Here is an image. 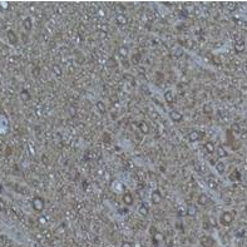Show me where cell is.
I'll list each match as a JSON object with an SVG mask.
<instances>
[{"instance_id": "cell-28", "label": "cell", "mask_w": 247, "mask_h": 247, "mask_svg": "<svg viewBox=\"0 0 247 247\" xmlns=\"http://www.w3.org/2000/svg\"><path fill=\"white\" fill-rule=\"evenodd\" d=\"M39 73H40V69H39V68H34V69H33V75H34V77H38Z\"/></svg>"}, {"instance_id": "cell-29", "label": "cell", "mask_w": 247, "mask_h": 247, "mask_svg": "<svg viewBox=\"0 0 247 247\" xmlns=\"http://www.w3.org/2000/svg\"><path fill=\"white\" fill-rule=\"evenodd\" d=\"M232 129H233V132L238 133V132H240V127H238V124H233V126H232Z\"/></svg>"}, {"instance_id": "cell-4", "label": "cell", "mask_w": 247, "mask_h": 247, "mask_svg": "<svg viewBox=\"0 0 247 247\" xmlns=\"http://www.w3.org/2000/svg\"><path fill=\"white\" fill-rule=\"evenodd\" d=\"M201 245L203 247H212L215 245V240L212 237H210V236H203L201 238Z\"/></svg>"}, {"instance_id": "cell-3", "label": "cell", "mask_w": 247, "mask_h": 247, "mask_svg": "<svg viewBox=\"0 0 247 247\" xmlns=\"http://www.w3.org/2000/svg\"><path fill=\"white\" fill-rule=\"evenodd\" d=\"M169 117H171V120H173L176 123H180V122L183 120V116L178 111H171L169 112Z\"/></svg>"}, {"instance_id": "cell-8", "label": "cell", "mask_w": 247, "mask_h": 247, "mask_svg": "<svg viewBox=\"0 0 247 247\" xmlns=\"http://www.w3.org/2000/svg\"><path fill=\"white\" fill-rule=\"evenodd\" d=\"M200 138H201V134H200V132H197V131H192V132L188 134V139H189L191 142H197Z\"/></svg>"}, {"instance_id": "cell-20", "label": "cell", "mask_w": 247, "mask_h": 247, "mask_svg": "<svg viewBox=\"0 0 247 247\" xmlns=\"http://www.w3.org/2000/svg\"><path fill=\"white\" fill-rule=\"evenodd\" d=\"M95 107H97V109L102 113V114H104L105 113V111H107V108H105V105H104V103L103 102H101V101H98L97 102V104H95Z\"/></svg>"}, {"instance_id": "cell-16", "label": "cell", "mask_w": 247, "mask_h": 247, "mask_svg": "<svg viewBox=\"0 0 247 247\" xmlns=\"http://www.w3.org/2000/svg\"><path fill=\"white\" fill-rule=\"evenodd\" d=\"M20 99L21 101H24V102H28L29 99H30V93L28 92V90H21L20 92Z\"/></svg>"}, {"instance_id": "cell-7", "label": "cell", "mask_w": 247, "mask_h": 247, "mask_svg": "<svg viewBox=\"0 0 247 247\" xmlns=\"http://www.w3.org/2000/svg\"><path fill=\"white\" fill-rule=\"evenodd\" d=\"M6 35H8V39H9V42H10L11 44H17V43H18V36H17V34L13 32V30H8Z\"/></svg>"}, {"instance_id": "cell-18", "label": "cell", "mask_w": 247, "mask_h": 247, "mask_svg": "<svg viewBox=\"0 0 247 247\" xmlns=\"http://www.w3.org/2000/svg\"><path fill=\"white\" fill-rule=\"evenodd\" d=\"M216 152H217V156H218L219 158H225V157H227V156H228L227 150H226L223 147H219V148L216 150Z\"/></svg>"}, {"instance_id": "cell-26", "label": "cell", "mask_w": 247, "mask_h": 247, "mask_svg": "<svg viewBox=\"0 0 247 247\" xmlns=\"http://www.w3.org/2000/svg\"><path fill=\"white\" fill-rule=\"evenodd\" d=\"M120 247H133V245L131 242H128V241H124V242H122Z\"/></svg>"}, {"instance_id": "cell-11", "label": "cell", "mask_w": 247, "mask_h": 247, "mask_svg": "<svg viewBox=\"0 0 247 247\" xmlns=\"http://www.w3.org/2000/svg\"><path fill=\"white\" fill-rule=\"evenodd\" d=\"M164 101L167 103H172L174 101V95L172 90H166V93H164Z\"/></svg>"}, {"instance_id": "cell-32", "label": "cell", "mask_w": 247, "mask_h": 247, "mask_svg": "<svg viewBox=\"0 0 247 247\" xmlns=\"http://www.w3.org/2000/svg\"><path fill=\"white\" fill-rule=\"evenodd\" d=\"M208 186H210V187H212V188H216V183H213L212 181H210V182H208Z\"/></svg>"}, {"instance_id": "cell-34", "label": "cell", "mask_w": 247, "mask_h": 247, "mask_svg": "<svg viewBox=\"0 0 247 247\" xmlns=\"http://www.w3.org/2000/svg\"><path fill=\"white\" fill-rule=\"evenodd\" d=\"M2 5H3L4 8H8V4H6V3H2Z\"/></svg>"}, {"instance_id": "cell-21", "label": "cell", "mask_w": 247, "mask_h": 247, "mask_svg": "<svg viewBox=\"0 0 247 247\" xmlns=\"http://www.w3.org/2000/svg\"><path fill=\"white\" fill-rule=\"evenodd\" d=\"M153 241H154V243L161 242V241H164L163 233H161V232H156V233H154V236H153Z\"/></svg>"}, {"instance_id": "cell-27", "label": "cell", "mask_w": 247, "mask_h": 247, "mask_svg": "<svg viewBox=\"0 0 247 247\" xmlns=\"http://www.w3.org/2000/svg\"><path fill=\"white\" fill-rule=\"evenodd\" d=\"M164 243H166L167 247H172V246H173V240H172V238H168V240H166V242H164Z\"/></svg>"}, {"instance_id": "cell-2", "label": "cell", "mask_w": 247, "mask_h": 247, "mask_svg": "<svg viewBox=\"0 0 247 247\" xmlns=\"http://www.w3.org/2000/svg\"><path fill=\"white\" fill-rule=\"evenodd\" d=\"M32 203H33V208H34L35 211L40 212V211L44 210V201H43L42 197H35Z\"/></svg>"}, {"instance_id": "cell-15", "label": "cell", "mask_w": 247, "mask_h": 247, "mask_svg": "<svg viewBox=\"0 0 247 247\" xmlns=\"http://www.w3.org/2000/svg\"><path fill=\"white\" fill-rule=\"evenodd\" d=\"M196 213H197V207L195 204H189L188 208H187V215L193 217V216H196Z\"/></svg>"}, {"instance_id": "cell-17", "label": "cell", "mask_w": 247, "mask_h": 247, "mask_svg": "<svg viewBox=\"0 0 247 247\" xmlns=\"http://www.w3.org/2000/svg\"><path fill=\"white\" fill-rule=\"evenodd\" d=\"M116 20H117V24H118V25H126V24L128 23V19H127V17H124V15H118V17L116 18Z\"/></svg>"}, {"instance_id": "cell-5", "label": "cell", "mask_w": 247, "mask_h": 247, "mask_svg": "<svg viewBox=\"0 0 247 247\" xmlns=\"http://www.w3.org/2000/svg\"><path fill=\"white\" fill-rule=\"evenodd\" d=\"M150 200H152V202L154 203V204H158V203H161V201H162V195H161V192L159 191H153L152 192V195H150Z\"/></svg>"}, {"instance_id": "cell-12", "label": "cell", "mask_w": 247, "mask_h": 247, "mask_svg": "<svg viewBox=\"0 0 247 247\" xmlns=\"http://www.w3.org/2000/svg\"><path fill=\"white\" fill-rule=\"evenodd\" d=\"M123 203H124L126 206H131L133 203V197L131 193H126L124 196H123Z\"/></svg>"}, {"instance_id": "cell-13", "label": "cell", "mask_w": 247, "mask_h": 247, "mask_svg": "<svg viewBox=\"0 0 247 247\" xmlns=\"http://www.w3.org/2000/svg\"><path fill=\"white\" fill-rule=\"evenodd\" d=\"M23 25H24V28H25V30H32V26H33V23H32V19L28 17V18H25L24 19V21H23Z\"/></svg>"}, {"instance_id": "cell-24", "label": "cell", "mask_w": 247, "mask_h": 247, "mask_svg": "<svg viewBox=\"0 0 247 247\" xmlns=\"http://www.w3.org/2000/svg\"><path fill=\"white\" fill-rule=\"evenodd\" d=\"M138 212H139V215H142V216H147V215H148V208L146 207L144 204H142V206H139V207H138Z\"/></svg>"}, {"instance_id": "cell-31", "label": "cell", "mask_w": 247, "mask_h": 247, "mask_svg": "<svg viewBox=\"0 0 247 247\" xmlns=\"http://www.w3.org/2000/svg\"><path fill=\"white\" fill-rule=\"evenodd\" d=\"M133 59H134V60H133V63H135V64L138 63V60H137V59H138V54H135V55L133 57Z\"/></svg>"}, {"instance_id": "cell-30", "label": "cell", "mask_w": 247, "mask_h": 247, "mask_svg": "<svg viewBox=\"0 0 247 247\" xmlns=\"http://www.w3.org/2000/svg\"><path fill=\"white\" fill-rule=\"evenodd\" d=\"M210 223H211L212 226H216V225H217V222H216L215 217H211V218H210Z\"/></svg>"}, {"instance_id": "cell-25", "label": "cell", "mask_w": 247, "mask_h": 247, "mask_svg": "<svg viewBox=\"0 0 247 247\" xmlns=\"http://www.w3.org/2000/svg\"><path fill=\"white\" fill-rule=\"evenodd\" d=\"M0 211H3V212L6 211V203L3 198H0Z\"/></svg>"}, {"instance_id": "cell-1", "label": "cell", "mask_w": 247, "mask_h": 247, "mask_svg": "<svg viewBox=\"0 0 247 247\" xmlns=\"http://www.w3.org/2000/svg\"><path fill=\"white\" fill-rule=\"evenodd\" d=\"M219 222H221V225H223V226H230L233 222V215L228 211L223 212L221 215V218H219Z\"/></svg>"}, {"instance_id": "cell-35", "label": "cell", "mask_w": 247, "mask_h": 247, "mask_svg": "<svg viewBox=\"0 0 247 247\" xmlns=\"http://www.w3.org/2000/svg\"><path fill=\"white\" fill-rule=\"evenodd\" d=\"M245 210H246V212H247V204H246V207H245Z\"/></svg>"}, {"instance_id": "cell-22", "label": "cell", "mask_w": 247, "mask_h": 247, "mask_svg": "<svg viewBox=\"0 0 247 247\" xmlns=\"http://www.w3.org/2000/svg\"><path fill=\"white\" fill-rule=\"evenodd\" d=\"M139 129L142 131V133H144V134H147L148 132H149V127H148V124L146 122H141L139 123Z\"/></svg>"}, {"instance_id": "cell-6", "label": "cell", "mask_w": 247, "mask_h": 247, "mask_svg": "<svg viewBox=\"0 0 247 247\" xmlns=\"http://www.w3.org/2000/svg\"><path fill=\"white\" fill-rule=\"evenodd\" d=\"M245 48H246V45H245V40H242V39H237L236 42H235V50H236L237 53L243 51Z\"/></svg>"}, {"instance_id": "cell-19", "label": "cell", "mask_w": 247, "mask_h": 247, "mask_svg": "<svg viewBox=\"0 0 247 247\" xmlns=\"http://www.w3.org/2000/svg\"><path fill=\"white\" fill-rule=\"evenodd\" d=\"M118 54L122 58H127L128 57V48L127 47H120L118 49Z\"/></svg>"}, {"instance_id": "cell-9", "label": "cell", "mask_w": 247, "mask_h": 247, "mask_svg": "<svg viewBox=\"0 0 247 247\" xmlns=\"http://www.w3.org/2000/svg\"><path fill=\"white\" fill-rule=\"evenodd\" d=\"M215 168H216V171H217V173H219V174H222V173H225V169H226V166H225V163L223 162H217L216 164H215Z\"/></svg>"}, {"instance_id": "cell-14", "label": "cell", "mask_w": 247, "mask_h": 247, "mask_svg": "<svg viewBox=\"0 0 247 247\" xmlns=\"http://www.w3.org/2000/svg\"><path fill=\"white\" fill-rule=\"evenodd\" d=\"M198 204H201V206H206V204H207L208 203V197L207 196H206L204 193H202V195H200L198 196Z\"/></svg>"}, {"instance_id": "cell-23", "label": "cell", "mask_w": 247, "mask_h": 247, "mask_svg": "<svg viewBox=\"0 0 247 247\" xmlns=\"http://www.w3.org/2000/svg\"><path fill=\"white\" fill-rule=\"evenodd\" d=\"M51 69H53V72H54V74H55V75H58V77H60L62 75V68L58 65V64H54L53 66H51Z\"/></svg>"}, {"instance_id": "cell-33", "label": "cell", "mask_w": 247, "mask_h": 247, "mask_svg": "<svg viewBox=\"0 0 247 247\" xmlns=\"http://www.w3.org/2000/svg\"><path fill=\"white\" fill-rule=\"evenodd\" d=\"M70 111H72V116H74V113H75V112H74V108H73V107L70 108Z\"/></svg>"}, {"instance_id": "cell-10", "label": "cell", "mask_w": 247, "mask_h": 247, "mask_svg": "<svg viewBox=\"0 0 247 247\" xmlns=\"http://www.w3.org/2000/svg\"><path fill=\"white\" fill-rule=\"evenodd\" d=\"M204 149H206V152H207V153L216 152V147H215V144L212 142H206L204 143Z\"/></svg>"}]
</instances>
